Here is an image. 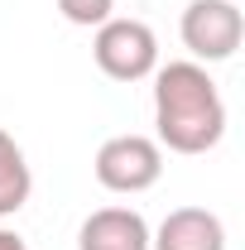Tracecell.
<instances>
[{"mask_svg": "<svg viewBox=\"0 0 245 250\" xmlns=\"http://www.w3.org/2000/svg\"><path fill=\"white\" fill-rule=\"evenodd\" d=\"M154 125H159V149L173 154H207L221 145L226 101L202 62L154 67Z\"/></svg>", "mask_w": 245, "mask_h": 250, "instance_id": "cell-1", "label": "cell"}, {"mask_svg": "<svg viewBox=\"0 0 245 250\" xmlns=\"http://www.w3.org/2000/svg\"><path fill=\"white\" fill-rule=\"evenodd\" d=\"M92 58L111 82H140L159 67V39L144 20H106L92 39Z\"/></svg>", "mask_w": 245, "mask_h": 250, "instance_id": "cell-2", "label": "cell"}, {"mask_svg": "<svg viewBox=\"0 0 245 250\" xmlns=\"http://www.w3.org/2000/svg\"><path fill=\"white\" fill-rule=\"evenodd\" d=\"M92 168L106 192H149L163 178V149L149 135H116L96 149Z\"/></svg>", "mask_w": 245, "mask_h": 250, "instance_id": "cell-3", "label": "cell"}, {"mask_svg": "<svg viewBox=\"0 0 245 250\" xmlns=\"http://www.w3.org/2000/svg\"><path fill=\"white\" fill-rule=\"evenodd\" d=\"M183 43L202 62H226L245 39V15L236 0H192L183 10Z\"/></svg>", "mask_w": 245, "mask_h": 250, "instance_id": "cell-4", "label": "cell"}, {"mask_svg": "<svg viewBox=\"0 0 245 250\" xmlns=\"http://www.w3.org/2000/svg\"><path fill=\"white\" fill-rule=\"evenodd\" d=\"M77 250H149V221L130 207H101L82 221Z\"/></svg>", "mask_w": 245, "mask_h": 250, "instance_id": "cell-5", "label": "cell"}, {"mask_svg": "<svg viewBox=\"0 0 245 250\" xmlns=\"http://www.w3.org/2000/svg\"><path fill=\"white\" fill-rule=\"evenodd\" d=\"M149 250H226V226L207 207H178L149 236Z\"/></svg>", "mask_w": 245, "mask_h": 250, "instance_id": "cell-6", "label": "cell"}, {"mask_svg": "<svg viewBox=\"0 0 245 250\" xmlns=\"http://www.w3.org/2000/svg\"><path fill=\"white\" fill-rule=\"evenodd\" d=\"M34 192V173H29V159L24 149L15 145V135L0 130V217H15Z\"/></svg>", "mask_w": 245, "mask_h": 250, "instance_id": "cell-7", "label": "cell"}, {"mask_svg": "<svg viewBox=\"0 0 245 250\" xmlns=\"http://www.w3.org/2000/svg\"><path fill=\"white\" fill-rule=\"evenodd\" d=\"M62 20L67 24H82V29H101L116 10V0H58Z\"/></svg>", "mask_w": 245, "mask_h": 250, "instance_id": "cell-8", "label": "cell"}, {"mask_svg": "<svg viewBox=\"0 0 245 250\" xmlns=\"http://www.w3.org/2000/svg\"><path fill=\"white\" fill-rule=\"evenodd\" d=\"M0 250H29V246H24V236H15V231L0 226Z\"/></svg>", "mask_w": 245, "mask_h": 250, "instance_id": "cell-9", "label": "cell"}, {"mask_svg": "<svg viewBox=\"0 0 245 250\" xmlns=\"http://www.w3.org/2000/svg\"><path fill=\"white\" fill-rule=\"evenodd\" d=\"M236 5H241V0H236Z\"/></svg>", "mask_w": 245, "mask_h": 250, "instance_id": "cell-10", "label": "cell"}]
</instances>
